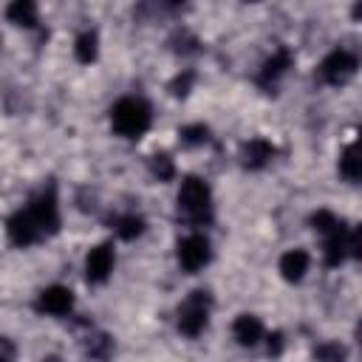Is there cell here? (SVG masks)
Masks as SVG:
<instances>
[{"label": "cell", "mask_w": 362, "mask_h": 362, "mask_svg": "<svg viewBox=\"0 0 362 362\" xmlns=\"http://www.w3.org/2000/svg\"><path fill=\"white\" fill-rule=\"evenodd\" d=\"M178 218L192 223V226H204L212 221V192L209 184L198 175H187L181 181L178 189Z\"/></svg>", "instance_id": "6da1fadb"}, {"label": "cell", "mask_w": 362, "mask_h": 362, "mask_svg": "<svg viewBox=\"0 0 362 362\" xmlns=\"http://www.w3.org/2000/svg\"><path fill=\"white\" fill-rule=\"evenodd\" d=\"M150 122H153V110L141 96H122L110 107V124L124 139H139L141 133H147Z\"/></svg>", "instance_id": "7a4b0ae2"}, {"label": "cell", "mask_w": 362, "mask_h": 362, "mask_svg": "<svg viewBox=\"0 0 362 362\" xmlns=\"http://www.w3.org/2000/svg\"><path fill=\"white\" fill-rule=\"evenodd\" d=\"M209 308H212L209 291H204V288L189 291L187 300L178 305V331L184 337H198L209 322Z\"/></svg>", "instance_id": "3957f363"}, {"label": "cell", "mask_w": 362, "mask_h": 362, "mask_svg": "<svg viewBox=\"0 0 362 362\" xmlns=\"http://www.w3.org/2000/svg\"><path fill=\"white\" fill-rule=\"evenodd\" d=\"M25 209L31 212V218H34V223H37V229H40L42 238L57 235V229H59V204H57L54 184H48L45 189H40Z\"/></svg>", "instance_id": "277c9868"}, {"label": "cell", "mask_w": 362, "mask_h": 362, "mask_svg": "<svg viewBox=\"0 0 362 362\" xmlns=\"http://www.w3.org/2000/svg\"><path fill=\"white\" fill-rule=\"evenodd\" d=\"M356 57L351 54V51H345V48H337V51H331L322 62H320V76H322V82H328V85H345L354 74H356Z\"/></svg>", "instance_id": "5b68a950"}, {"label": "cell", "mask_w": 362, "mask_h": 362, "mask_svg": "<svg viewBox=\"0 0 362 362\" xmlns=\"http://www.w3.org/2000/svg\"><path fill=\"white\" fill-rule=\"evenodd\" d=\"M212 257V249H209V238L195 232V235H187L181 243H178V263L184 272H198L209 263Z\"/></svg>", "instance_id": "8992f818"}, {"label": "cell", "mask_w": 362, "mask_h": 362, "mask_svg": "<svg viewBox=\"0 0 362 362\" xmlns=\"http://www.w3.org/2000/svg\"><path fill=\"white\" fill-rule=\"evenodd\" d=\"M113 263H116V255H113V246L110 243H99L88 252L85 257V277L88 283H105L113 272Z\"/></svg>", "instance_id": "52a82bcc"}, {"label": "cell", "mask_w": 362, "mask_h": 362, "mask_svg": "<svg viewBox=\"0 0 362 362\" xmlns=\"http://www.w3.org/2000/svg\"><path fill=\"white\" fill-rule=\"evenodd\" d=\"M34 308H37L40 314L65 317V314H71V308H74V294H71V288H65V286H48V288L40 291Z\"/></svg>", "instance_id": "ba28073f"}, {"label": "cell", "mask_w": 362, "mask_h": 362, "mask_svg": "<svg viewBox=\"0 0 362 362\" xmlns=\"http://www.w3.org/2000/svg\"><path fill=\"white\" fill-rule=\"evenodd\" d=\"M8 238H11L14 246H31V243L42 240V235H40V229H37V223H34L28 209H17L8 218Z\"/></svg>", "instance_id": "9c48e42d"}, {"label": "cell", "mask_w": 362, "mask_h": 362, "mask_svg": "<svg viewBox=\"0 0 362 362\" xmlns=\"http://www.w3.org/2000/svg\"><path fill=\"white\" fill-rule=\"evenodd\" d=\"M274 158V144L263 136L257 139H249L243 147H240V164L246 170H263L269 161Z\"/></svg>", "instance_id": "30bf717a"}, {"label": "cell", "mask_w": 362, "mask_h": 362, "mask_svg": "<svg viewBox=\"0 0 362 362\" xmlns=\"http://www.w3.org/2000/svg\"><path fill=\"white\" fill-rule=\"evenodd\" d=\"M291 62H294V54H291V48H286V45H280L266 62H263V68H260V74H257V82L263 85V88H272L288 68H291Z\"/></svg>", "instance_id": "8fae6325"}, {"label": "cell", "mask_w": 362, "mask_h": 362, "mask_svg": "<svg viewBox=\"0 0 362 362\" xmlns=\"http://www.w3.org/2000/svg\"><path fill=\"white\" fill-rule=\"evenodd\" d=\"M82 348H85V356L93 359V362H107L116 351L113 345V337L105 334V331H93V325L88 328V334L82 337Z\"/></svg>", "instance_id": "7c38bea8"}, {"label": "cell", "mask_w": 362, "mask_h": 362, "mask_svg": "<svg viewBox=\"0 0 362 362\" xmlns=\"http://www.w3.org/2000/svg\"><path fill=\"white\" fill-rule=\"evenodd\" d=\"M232 337L238 339V345L255 348V345L263 339V322H260L255 314H240V317L232 322Z\"/></svg>", "instance_id": "4fadbf2b"}, {"label": "cell", "mask_w": 362, "mask_h": 362, "mask_svg": "<svg viewBox=\"0 0 362 362\" xmlns=\"http://www.w3.org/2000/svg\"><path fill=\"white\" fill-rule=\"evenodd\" d=\"M308 263H311L308 252H303V249H291V252H286V255L280 257V274H283V280H288V283H300V280L305 277V272H308Z\"/></svg>", "instance_id": "5bb4252c"}, {"label": "cell", "mask_w": 362, "mask_h": 362, "mask_svg": "<svg viewBox=\"0 0 362 362\" xmlns=\"http://www.w3.org/2000/svg\"><path fill=\"white\" fill-rule=\"evenodd\" d=\"M325 266H339L348 257V229L339 226L337 232L325 235Z\"/></svg>", "instance_id": "9a60e30c"}, {"label": "cell", "mask_w": 362, "mask_h": 362, "mask_svg": "<svg viewBox=\"0 0 362 362\" xmlns=\"http://www.w3.org/2000/svg\"><path fill=\"white\" fill-rule=\"evenodd\" d=\"M6 17H8L14 25L34 28V25H37V6H34L31 0H14V3H8Z\"/></svg>", "instance_id": "2e32d148"}, {"label": "cell", "mask_w": 362, "mask_h": 362, "mask_svg": "<svg viewBox=\"0 0 362 362\" xmlns=\"http://www.w3.org/2000/svg\"><path fill=\"white\" fill-rule=\"evenodd\" d=\"M74 54H76V59H79L82 65H90V62L96 59V54H99V37H96V31H82V34L76 37Z\"/></svg>", "instance_id": "e0dca14e"}, {"label": "cell", "mask_w": 362, "mask_h": 362, "mask_svg": "<svg viewBox=\"0 0 362 362\" xmlns=\"http://www.w3.org/2000/svg\"><path fill=\"white\" fill-rule=\"evenodd\" d=\"M113 229H116V235H119L122 240H133V238H139V235L144 232V218L136 215V212L119 215V218L113 221Z\"/></svg>", "instance_id": "ac0fdd59"}, {"label": "cell", "mask_w": 362, "mask_h": 362, "mask_svg": "<svg viewBox=\"0 0 362 362\" xmlns=\"http://www.w3.org/2000/svg\"><path fill=\"white\" fill-rule=\"evenodd\" d=\"M339 175H342V178H348L351 184H356V181H359L362 167H359V153H356V144H348V147L342 150V156H339Z\"/></svg>", "instance_id": "d6986e66"}, {"label": "cell", "mask_w": 362, "mask_h": 362, "mask_svg": "<svg viewBox=\"0 0 362 362\" xmlns=\"http://www.w3.org/2000/svg\"><path fill=\"white\" fill-rule=\"evenodd\" d=\"M170 45L175 54H195L198 51V37L189 28H175L170 37Z\"/></svg>", "instance_id": "ffe728a7"}, {"label": "cell", "mask_w": 362, "mask_h": 362, "mask_svg": "<svg viewBox=\"0 0 362 362\" xmlns=\"http://www.w3.org/2000/svg\"><path fill=\"white\" fill-rule=\"evenodd\" d=\"M314 359L317 362H345L348 359V348L339 342H320L314 348Z\"/></svg>", "instance_id": "44dd1931"}, {"label": "cell", "mask_w": 362, "mask_h": 362, "mask_svg": "<svg viewBox=\"0 0 362 362\" xmlns=\"http://www.w3.org/2000/svg\"><path fill=\"white\" fill-rule=\"evenodd\" d=\"M150 173H153L158 181H173L175 164H173V158H170L167 153H153V156H150Z\"/></svg>", "instance_id": "7402d4cb"}, {"label": "cell", "mask_w": 362, "mask_h": 362, "mask_svg": "<svg viewBox=\"0 0 362 362\" xmlns=\"http://www.w3.org/2000/svg\"><path fill=\"white\" fill-rule=\"evenodd\" d=\"M311 226H314L320 235H331V232H337V229L342 226V221H339L334 212L320 209V212H314V215H311Z\"/></svg>", "instance_id": "603a6c76"}, {"label": "cell", "mask_w": 362, "mask_h": 362, "mask_svg": "<svg viewBox=\"0 0 362 362\" xmlns=\"http://www.w3.org/2000/svg\"><path fill=\"white\" fill-rule=\"evenodd\" d=\"M181 141H184L187 147L206 144V141H209V127H206V124H187V127H181Z\"/></svg>", "instance_id": "cb8c5ba5"}, {"label": "cell", "mask_w": 362, "mask_h": 362, "mask_svg": "<svg viewBox=\"0 0 362 362\" xmlns=\"http://www.w3.org/2000/svg\"><path fill=\"white\" fill-rule=\"evenodd\" d=\"M192 85H195V71H192V68H184L181 74L173 76L170 93H173V96H187V93L192 90Z\"/></svg>", "instance_id": "d4e9b609"}, {"label": "cell", "mask_w": 362, "mask_h": 362, "mask_svg": "<svg viewBox=\"0 0 362 362\" xmlns=\"http://www.w3.org/2000/svg\"><path fill=\"white\" fill-rule=\"evenodd\" d=\"M266 351H269V356H280V351H283V334L280 331H272L266 337Z\"/></svg>", "instance_id": "484cf974"}, {"label": "cell", "mask_w": 362, "mask_h": 362, "mask_svg": "<svg viewBox=\"0 0 362 362\" xmlns=\"http://www.w3.org/2000/svg\"><path fill=\"white\" fill-rule=\"evenodd\" d=\"M17 356V345L8 337H0V362H14Z\"/></svg>", "instance_id": "4316f807"}]
</instances>
